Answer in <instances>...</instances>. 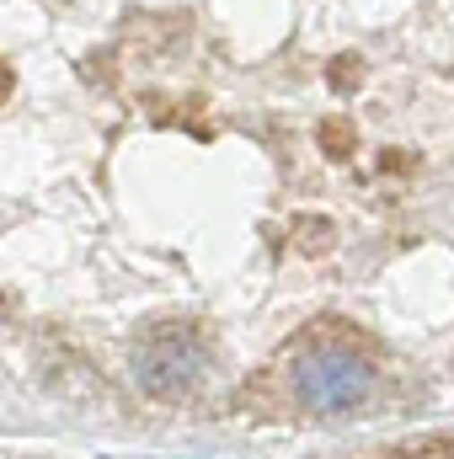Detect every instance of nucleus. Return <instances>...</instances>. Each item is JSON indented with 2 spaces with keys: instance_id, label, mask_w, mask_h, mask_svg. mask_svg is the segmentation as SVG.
<instances>
[{
  "instance_id": "f257e3e1",
  "label": "nucleus",
  "mask_w": 454,
  "mask_h": 459,
  "mask_svg": "<svg viewBox=\"0 0 454 459\" xmlns=\"http://www.w3.org/2000/svg\"><path fill=\"white\" fill-rule=\"evenodd\" d=\"M294 390L310 411H353L374 390V368L358 352L342 347H316L294 363Z\"/></svg>"
}]
</instances>
